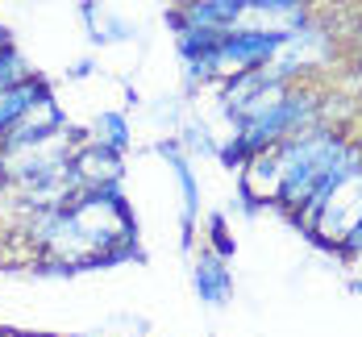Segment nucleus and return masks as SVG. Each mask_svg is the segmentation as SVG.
I'll list each match as a JSON object with an SVG mask.
<instances>
[{
	"instance_id": "1",
	"label": "nucleus",
	"mask_w": 362,
	"mask_h": 337,
	"mask_svg": "<svg viewBox=\"0 0 362 337\" xmlns=\"http://www.w3.org/2000/svg\"><path fill=\"white\" fill-rule=\"evenodd\" d=\"M350 142V134H346V125H325V121H317V125H308V129H300L296 138H288L279 150V171H284V196H279V208L296 217L300 208H304V200L313 196V187L325 179V171L337 162V154L346 150Z\"/></svg>"
},
{
	"instance_id": "2",
	"label": "nucleus",
	"mask_w": 362,
	"mask_h": 337,
	"mask_svg": "<svg viewBox=\"0 0 362 337\" xmlns=\"http://www.w3.org/2000/svg\"><path fill=\"white\" fill-rule=\"evenodd\" d=\"M333 59H337V34L329 30L321 13H313L300 30L279 37L275 54L262 63V71L271 79H284V83H313V75L329 71Z\"/></svg>"
},
{
	"instance_id": "3",
	"label": "nucleus",
	"mask_w": 362,
	"mask_h": 337,
	"mask_svg": "<svg viewBox=\"0 0 362 337\" xmlns=\"http://www.w3.org/2000/svg\"><path fill=\"white\" fill-rule=\"evenodd\" d=\"M362 225V171L354 175H346L341 184L329 187V196L321 200V208H317V217L313 225L304 229L317 246H325V250H341L346 246V237L354 233Z\"/></svg>"
},
{
	"instance_id": "4",
	"label": "nucleus",
	"mask_w": 362,
	"mask_h": 337,
	"mask_svg": "<svg viewBox=\"0 0 362 337\" xmlns=\"http://www.w3.org/2000/svg\"><path fill=\"white\" fill-rule=\"evenodd\" d=\"M313 13H317V0H242L238 21H233L229 34L284 37L291 30H300Z\"/></svg>"
},
{
	"instance_id": "5",
	"label": "nucleus",
	"mask_w": 362,
	"mask_h": 337,
	"mask_svg": "<svg viewBox=\"0 0 362 337\" xmlns=\"http://www.w3.org/2000/svg\"><path fill=\"white\" fill-rule=\"evenodd\" d=\"M154 154L167 158L175 187H180V229H183V250H196V217H200V179H196V167L192 158L183 154L180 138H158Z\"/></svg>"
},
{
	"instance_id": "6",
	"label": "nucleus",
	"mask_w": 362,
	"mask_h": 337,
	"mask_svg": "<svg viewBox=\"0 0 362 337\" xmlns=\"http://www.w3.org/2000/svg\"><path fill=\"white\" fill-rule=\"evenodd\" d=\"M238 191H242L246 213L267 208V204H279V196H284L279 150H258V154H250V158L238 167Z\"/></svg>"
},
{
	"instance_id": "7",
	"label": "nucleus",
	"mask_w": 362,
	"mask_h": 337,
	"mask_svg": "<svg viewBox=\"0 0 362 337\" xmlns=\"http://www.w3.org/2000/svg\"><path fill=\"white\" fill-rule=\"evenodd\" d=\"M71 175L75 184L83 187V191H96V187H121L125 179V154H117V150H105L96 146V142H79L71 154Z\"/></svg>"
},
{
	"instance_id": "8",
	"label": "nucleus",
	"mask_w": 362,
	"mask_h": 337,
	"mask_svg": "<svg viewBox=\"0 0 362 337\" xmlns=\"http://www.w3.org/2000/svg\"><path fill=\"white\" fill-rule=\"evenodd\" d=\"M192 292L200 296V304L209 308H225L233 300V271H229V259H221L213 250H200L192 259Z\"/></svg>"
},
{
	"instance_id": "9",
	"label": "nucleus",
	"mask_w": 362,
	"mask_h": 337,
	"mask_svg": "<svg viewBox=\"0 0 362 337\" xmlns=\"http://www.w3.org/2000/svg\"><path fill=\"white\" fill-rule=\"evenodd\" d=\"M67 125V112L63 105L54 100V92H46L42 100H34L30 109L17 117V125L4 134V142L0 146H21V142H37V138H46V134H54V129H63Z\"/></svg>"
},
{
	"instance_id": "10",
	"label": "nucleus",
	"mask_w": 362,
	"mask_h": 337,
	"mask_svg": "<svg viewBox=\"0 0 362 337\" xmlns=\"http://www.w3.org/2000/svg\"><path fill=\"white\" fill-rule=\"evenodd\" d=\"M79 17L88 25V37L100 42V46H117V42H129L134 37V25L105 0H79Z\"/></svg>"
},
{
	"instance_id": "11",
	"label": "nucleus",
	"mask_w": 362,
	"mask_h": 337,
	"mask_svg": "<svg viewBox=\"0 0 362 337\" xmlns=\"http://www.w3.org/2000/svg\"><path fill=\"white\" fill-rule=\"evenodd\" d=\"M83 138L96 142V146H105V150L125 154V150L134 146V121H129L125 109H100L96 117H92V125H88Z\"/></svg>"
},
{
	"instance_id": "12",
	"label": "nucleus",
	"mask_w": 362,
	"mask_h": 337,
	"mask_svg": "<svg viewBox=\"0 0 362 337\" xmlns=\"http://www.w3.org/2000/svg\"><path fill=\"white\" fill-rule=\"evenodd\" d=\"M50 92V83H46V75H30V79H21L17 88H8V92H0V142H4V134L17 125V117L30 109L34 100H42Z\"/></svg>"
},
{
	"instance_id": "13",
	"label": "nucleus",
	"mask_w": 362,
	"mask_h": 337,
	"mask_svg": "<svg viewBox=\"0 0 362 337\" xmlns=\"http://www.w3.org/2000/svg\"><path fill=\"white\" fill-rule=\"evenodd\" d=\"M204 233H209V246L204 250H213V254H221V259H233V233H229V221L221 217V213H209L204 217Z\"/></svg>"
},
{
	"instance_id": "14",
	"label": "nucleus",
	"mask_w": 362,
	"mask_h": 337,
	"mask_svg": "<svg viewBox=\"0 0 362 337\" xmlns=\"http://www.w3.org/2000/svg\"><path fill=\"white\" fill-rule=\"evenodd\" d=\"M92 71H96V63H92V59H79V63L67 67V79H88Z\"/></svg>"
},
{
	"instance_id": "15",
	"label": "nucleus",
	"mask_w": 362,
	"mask_h": 337,
	"mask_svg": "<svg viewBox=\"0 0 362 337\" xmlns=\"http://www.w3.org/2000/svg\"><path fill=\"white\" fill-rule=\"evenodd\" d=\"M175 4H204V0H175Z\"/></svg>"
}]
</instances>
